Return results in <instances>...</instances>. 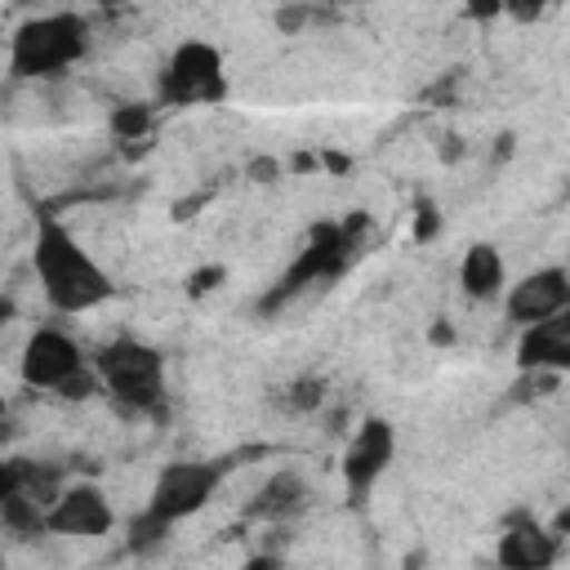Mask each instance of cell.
Here are the masks:
<instances>
[{
	"instance_id": "obj_1",
	"label": "cell",
	"mask_w": 570,
	"mask_h": 570,
	"mask_svg": "<svg viewBox=\"0 0 570 570\" xmlns=\"http://www.w3.org/2000/svg\"><path fill=\"white\" fill-rule=\"evenodd\" d=\"M31 272H36V281H40L45 303H49L58 316L98 312V307L111 303V294H116L111 272L76 240V232H71L58 214H40V218H36Z\"/></svg>"
},
{
	"instance_id": "obj_2",
	"label": "cell",
	"mask_w": 570,
	"mask_h": 570,
	"mask_svg": "<svg viewBox=\"0 0 570 570\" xmlns=\"http://www.w3.org/2000/svg\"><path fill=\"white\" fill-rule=\"evenodd\" d=\"M223 485V463L209 459H178L165 463L147 490V503L134 512V521L125 525V548L129 552H151L169 539L174 525L191 521Z\"/></svg>"
},
{
	"instance_id": "obj_3",
	"label": "cell",
	"mask_w": 570,
	"mask_h": 570,
	"mask_svg": "<svg viewBox=\"0 0 570 570\" xmlns=\"http://www.w3.org/2000/svg\"><path fill=\"white\" fill-rule=\"evenodd\" d=\"M352 232H356V223H316L307 232V240L298 245V254L289 258V267L263 289L258 312L276 316L289 303H298V298H307L316 289H330L347 272V263L356 254V236Z\"/></svg>"
},
{
	"instance_id": "obj_4",
	"label": "cell",
	"mask_w": 570,
	"mask_h": 570,
	"mask_svg": "<svg viewBox=\"0 0 570 570\" xmlns=\"http://www.w3.org/2000/svg\"><path fill=\"white\" fill-rule=\"evenodd\" d=\"M94 370H98V383H102V392L111 396L116 410L138 414V419H160L165 414V401H169L165 356L151 343L116 334L94 352Z\"/></svg>"
},
{
	"instance_id": "obj_5",
	"label": "cell",
	"mask_w": 570,
	"mask_h": 570,
	"mask_svg": "<svg viewBox=\"0 0 570 570\" xmlns=\"http://www.w3.org/2000/svg\"><path fill=\"white\" fill-rule=\"evenodd\" d=\"M94 45L85 13H36L9 36V76L13 80H53L71 71Z\"/></svg>"
},
{
	"instance_id": "obj_6",
	"label": "cell",
	"mask_w": 570,
	"mask_h": 570,
	"mask_svg": "<svg viewBox=\"0 0 570 570\" xmlns=\"http://www.w3.org/2000/svg\"><path fill=\"white\" fill-rule=\"evenodd\" d=\"M18 374L27 387L53 392L62 401H89L94 392H102L94 356H85V347L58 325H40L27 334L22 356H18Z\"/></svg>"
},
{
	"instance_id": "obj_7",
	"label": "cell",
	"mask_w": 570,
	"mask_h": 570,
	"mask_svg": "<svg viewBox=\"0 0 570 570\" xmlns=\"http://www.w3.org/2000/svg\"><path fill=\"white\" fill-rule=\"evenodd\" d=\"M227 98V67L209 40H183L156 80L160 107H214Z\"/></svg>"
},
{
	"instance_id": "obj_8",
	"label": "cell",
	"mask_w": 570,
	"mask_h": 570,
	"mask_svg": "<svg viewBox=\"0 0 570 570\" xmlns=\"http://www.w3.org/2000/svg\"><path fill=\"white\" fill-rule=\"evenodd\" d=\"M396 459V432L387 419L370 414L356 423V432L347 436V450H343V490L352 503H365V494L379 485V476L392 468Z\"/></svg>"
},
{
	"instance_id": "obj_9",
	"label": "cell",
	"mask_w": 570,
	"mask_h": 570,
	"mask_svg": "<svg viewBox=\"0 0 570 570\" xmlns=\"http://www.w3.org/2000/svg\"><path fill=\"white\" fill-rule=\"evenodd\" d=\"M561 307H570V272L566 267H534V272L517 276L503 294V316L517 330H530V325L557 316Z\"/></svg>"
},
{
	"instance_id": "obj_10",
	"label": "cell",
	"mask_w": 570,
	"mask_h": 570,
	"mask_svg": "<svg viewBox=\"0 0 570 570\" xmlns=\"http://www.w3.org/2000/svg\"><path fill=\"white\" fill-rule=\"evenodd\" d=\"M111 525H116V508L94 481H67V490L49 508V534L62 539H98L111 534Z\"/></svg>"
},
{
	"instance_id": "obj_11",
	"label": "cell",
	"mask_w": 570,
	"mask_h": 570,
	"mask_svg": "<svg viewBox=\"0 0 570 570\" xmlns=\"http://www.w3.org/2000/svg\"><path fill=\"white\" fill-rule=\"evenodd\" d=\"M517 370L525 374H566L570 370V307L517 334Z\"/></svg>"
},
{
	"instance_id": "obj_12",
	"label": "cell",
	"mask_w": 570,
	"mask_h": 570,
	"mask_svg": "<svg viewBox=\"0 0 570 570\" xmlns=\"http://www.w3.org/2000/svg\"><path fill=\"white\" fill-rule=\"evenodd\" d=\"M494 557H499L503 570H552L557 557H561V539H557V530L521 517L499 534Z\"/></svg>"
},
{
	"instance_id": "obj_13",
	"label": "cell",
	"mask_w": 570,
	"mask_h": 570,
	"mask_svg": "<svg viewBox=\"0 0 570 570\" xmlns=\"http://www.w3.org/2000/svg\"><path fill=\"white\" fill-rule=\"evenodd\" d=\"M307 481L294 472V468H281V472H272L258 490H254V499L245 503V521H258V525H285V521H294L303 508H307Z\"/></svg>"
},
{
	"instance_id": "obj_14",
	"label": "cell",
	"mask_w": 570,
	"mask_h": 570,
	"mask_svg": "<svg viewBox=\"0 0 570 570\" xmlns=\"http://www.w3.org/2000/svg\"><path fill=\"white\" fill-rule=\"evenodd\" d=\"M459 285L472 303H490V298L508 294V263H503L499 245H490V240L468 245L463 263H459Z\"/></svg>"
},
{
	"instance_id": "obj_15",
	"label": "cell",
	"mask_w": 570,
	"mask_h": 570,
	"mask_svg": "<svg viewBox=\"0 0 570 570\" xmlns=\"http://www.w3.org/2000/svg\"><path fill=\"white\" fill-rule=\"evenodd\" d=\"M111 134L120 142H142L151 134V107L147 102H125L111 111Z\"/></svg>"
},
{
	"instance_id": "obj_16",
	"label": "cell",
	"mask_w": 570,
	"mask_h": 570,
	"mask_svg": "<svg viewBox=\"0 0 570 570\" xmlns=\"http://www.w3.org/2000/svg\"><path fill=\"white\" fill-rule=\"evenodd\" d=\"M294 410H316L321 401H325V383L321 379H303V383H294L289 387V396H285Z\"/></svg>"
},
{
	"instance_id": "obj_17",
	"label": "cell",
	"mask_w": 570,
	"mask_h": 570,
	"mask_svg": "<svg viewBox=\"0 0 570 570\" xmlns=\"http://www.w3.org/2000/svg\"><path fill=\"white\" fill-rule=\"evenodd\" d=\"M240 570H294V566H285V561H281V557H272V552H254Z\"/></svg>"
},
{
	"instance_id": "obj_18",
	"label": "cell",
	"mask_w": 570,
	"mask_h": 570,
	"mask_svg": "<svg viewBox=\"0 0 570 570\" xmlns=\"http://www.w3.org/2000/svg\"><path fill=\"white\" fill-rule=\"evenodd\" d=\"M436 232V209L432 205H419V227H414V236L423 240V236H432Z\"/></svg>"
}]
</instances>
